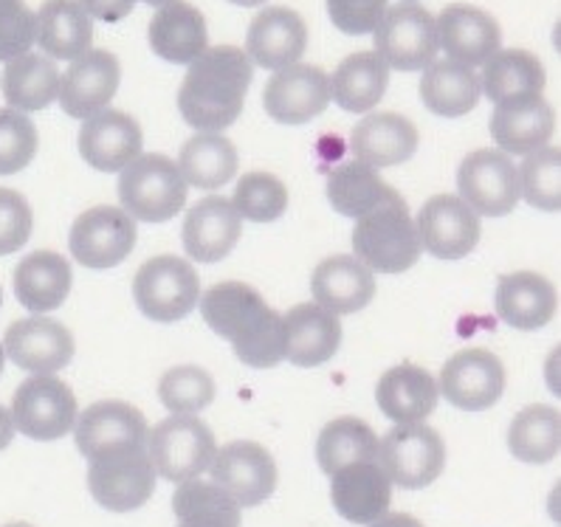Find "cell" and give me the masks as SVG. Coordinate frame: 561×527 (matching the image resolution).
<instances>
[{
    "instance_id": "9f6ffc18",
    "label": "cell",
    "mask_w": 561,
    "mask_h": 527,
    "mask_svg": "<svg viewBox=\"0 0 561 527\" xmlns=\"http://www.w3.org/2000/svg\"><path fill=\"white\" fill-rule=\"evenodd\" d=\"M179 527H215V525H206V522H181Z\"/></svg>"
},
{
    "instance_id": "d4e9b609",
    "label": "cell",
    "mask_w": 561,
    "mask_h": 527,
    "mask_svg": "<svg viewBox=\"0 0 561 527\" xmlns=\"http://www.w3.org/2000/svg\"><path fill=\"white\" fill-rule=\"evenodd\" d=\"M489 127L505 156H530L548 147L556 130V113L545 96H525L496 105Z\"/></svg>"
},
{
    "instance_id": "b9f144b4",
    "label": "cell",
    "mask_w": 561,
    "mask_h": 527,
    "mask_svg": "<svg viewBox=\"0 0 561 527\" xmlns=\"http://www.w3.org/2000/svg\"><path fill=\"white\" fill-rule=\"evenodd\" d=\"M172 511L181 522H206L215 527H240V505L215 482L186 480L172 494Z\"/></svg>"
},
{
    "instance_id": "d6a6232c",
    "label": "cell",
    "mask_w": 561,
    "mask_h": 527,
    "mask_svg": "<svg viewBox=\"0 0 561 527\" xmlns=\"http://www.w3.org/2000/svg\"><path fill=\"white\" fill-rule=\"evenodd\" d=\"M71 285V265L57 251H34L14 268V297L32 313L62 308Z\"/></svg>"
},
{
    "instance_id": "4fadbf2b",
    "label": "cell",
    "mask_w": 561,
    "mask_h": 527,
    "mask_svg": "<svg viewBox=\"0 0 561 527\" xmlns=\"http://www.w3.org/2000/svg\"><path fill=\"white\" fill-rule=\"evenodd\" d=\"M211 482L224 488L240 507L263 505L277 488V462L265 446L254 440L226 443L209 466Z\"/></svg>"
},
{
    "instance_id": "277c9868",
    "label": "cell",
    "mask_w": 561,
    "mask_h": 527,
    "mask_svg": "<svg viewBox=\"0 0 561 527\" xmlns=\"http://www.w3.org/2000/svg\"><path fill=\"white\" fill-rule=\"evenodd\" d=\"M119 201L133 220L167 224L184 209L186 184L179 164L161 152H147L119 172Z\"/></svg>"
},
{
    "instance_id": "60d3db41",
    "label": "cell",
    "mask_w": 561,
    "mask_h": 527,
    "mask_svg": "<svg viewBox=\"0 0 561 527\" xmlns=\"http://www.w3.org/2000/svg\"><path fill=\"white\" fill-rule=\"evenodd\" d=\"M378 457V435L370 423L358 417H336L319 432L317 462L324 474H336L339 468L353 462H370Z\"/></svg>"
},
{
    "instance_id": "30bf717a",
    "label": "cell",
    "mask_w": 561,
    "mask_h": 527,
    "mask_svg": "<svg viewBox=\"0 0 561 527\" xmlns=\"http://www.w3.org/2000/svg\"><path fill=\"white\" fill-rule=\"evenodd\" d=\"M88 488H91L93 500L105 511H113V514L139 511L156 491V471L147 457V448H125V451H113V455L91 460Z\"/></svg>"
},
{
    "instance_id": "680465c9",
    "label": "cell",
    "mask_w": 561,
    "mask_h": 527,
    "mask_svg": "<svg viewBox=\"0 0 561 527\" xmlns=\"http://www.w3.org/2000/svg\"><path fill=\"white\" fill-rule=\"evenodd\" d=\"M3 527H34V525H28V522H9V525Z\"/></svg>"
},
{
    "instance_id": "5bb4252c",
    "label": "cell",
    "mask_w": 561,
    "mask_h": 527,
    "mask_svg": "<svg viewBox=\"0 0 561 527\" xmlns=\"http://www.w3.org/2000/svg\"><path fill=\"white\" fill-rule=\"evenodd\" d=\"M415 229L421 249L446 263L469 257L482 234L480 215L460 195H432L417 211Z\"/></svg>"
},
{
    "instance_id": "484cf974",
    "label": "cell",
    "mask_w": 561,
    "mask_h": 527,
    "mask_svg": "<svg viewBox=\"0 0 561 527\" xmlns=\"http://www.w3.org/2000/svg\"><path fill=\"white\" fill-rule=\"evenodd\" d=\"M421 145V133L401 113H370L351 133V150L356 161L383 170L410 161Z\"/></svg>"
},
{
    "instance_id": "11a10c76",
    "label": "cell",
    "mask_w": 561,
    "mask_h": 527,
    "mask_svg": "<svg viewBox=\"0 0 561 527\" xmlns=\"http://www.w3.org/2000/svg\"><path fill=\"white\" fill-rule=\"evenodd\" d=\"M147 7H156V9H161V7H170V3H179V0H145Z\"/></svg>"
},
{
    "instance_id": "f1b7e54d",
    "label": "cell",
    "mask_w": 561,
    "mask_h": 527,
    "mask_svg": "<svg viewBox=\"0 0 561 527\" xmlns=\"http://www.w3.org/2000/svg\"><path fill=\"white\" fill-rule=\"evenodd\" d=\"M556 305V285L536 271L502 274L496 283V313L514 330H541L553 322Z\"/></svg>"
},
{
    "instance_id": "681fc988",
    "label": "cell",
    "mask_w": 561,
    "mask_h": 527,
    "mask_svg": "<svg viewBox=\"0 0 561 527\" xmlns=\"http://www.w3.org/2000/svg\"><path fill=\"white\" fill-rule=\"evenodd\" d=\"M387 7L390 0H328V14L339 32L362 37V34L376 32Z\"/></svg>"
},
{
    "instance_id": "f5cc1de1",
    "label": "cell",
    "mask_w": 561,
    "mask_h": 527,
    "mask_svg": "<svg viewBox=\"0 0 561 527\" xmlns=\"http://www.w3.org/2000/svg\"><path fill=\"white\" fill-rule=\"evenodd\" d=\"M14 437V423H12V415H9V409L0 403V451L12 443Z\"/></svg>"
},
{
    "instance_id": "3957f363",
    "label": "cell",
    "mask_w": 561,
    "mask_h": 527,
    "mask_svg": "<svg viewBox=\"0 0 561 527\" xmlns=\"http://www.w3.org/2000/svg\"><path fill=\"white\" fill-rule=\"evenodd\" d=\"M353 251L373 274H403L421 260V238L401 195L356 220Z\"/></svg>"
},
{
    "instance_id": "cb8c5ba5",
    "label": "cell",
    "mask_w": 561,
    "mask_h": 527,
    "mask_svg": "<svg viewBox=\"0 0 561 527\" xmlns=\"http://www.w3.org/2000/svg\"><path fill=\"white\" fill-rule=\"evenodd\" d=\"M240 231H243V220L234 211L231 201L209 195L190 209L181 240H184L190 260L195 263H220L238 245Z\"/></svg>"
},
{
    "instance_id": "7c38bea8",
    "label": "cell",
    "mask_w": 561,
    "mask_h": 527,
    "mask_svg": "<svg viewBox=\"0 0 561 527\" xmlns=\"http://www.w3.org/2000/svg\"><path fill=\"white\" fill-rule=\"evenodd\" d=\"M136 220L119 206H93L73 220L68 234L71 257L93 271L116 268L136 249Z\"/></svg>"
},
{
    "instance_id": "e575fe53",
    "label": "cell",
    "mask_w": 561,
    "mask_h": 527,
    "mask_svg": "<svg viewBox=\"0 0 561 527\" xmlns=\"http://www.w3.org/2000/svg\"><path fill=\"white\" fill-rule=\"evenodd\" d=\"M417 91H421L423 105L443 119H460L474 111L482 96L480 77L474 73V68L455 60H435L423 68Z\"/></svg>"
},
{
    "instance_id": "7bdbcfd3",
    "label": "cell",
    "mask_w": 561,
    "mask_h": 527,
    "mask_svg": "<svg viewBox=\"0 0 561 527\" xmlns=\"http://www.w3.org/2000/svg\"><path fill=\"white\" fill-rule=\"evenodd\" d=\"M231 206L240 215V220L251 224H274L288 209V186L271 175V172H245L234 186Z\"/></svg>"
},
{
    "instance_id": "4dcf8cb0",
    "label": "cell",
    "mask_w": 561,
    "mask_h": 527,
    "mask_svg": "<svg viewBox=\"0 0 561 527\" xmlns=\"http://www.w3.org/2000/svg\"><path fill=\"white\" fill-rule=\"evenodd\" d=\"M437 381L430 369L415 364H398L378 378L376 401L383 415L403 423H423L437 406Z\"/></svg>"
},
{
    "instance_id": "603a6c76",
    "label": "cell",
    "mask_w": 561,
    "mask_h": 527,
    "mask_svg": "<svg viewBox=\"0 0 561 527\" xmlns=\"http://www.w3.org/2000/svg\"><path fill=\"white\" fill-rule=\"evenodd\" d=\"M331 502L342 519L353 525H373L390 511L392 482L376 460L353 462L331 474Z\"/></svg>"
},
{
    "instance_id": "6f0895ef",
    "label": "cell",
    "mask_w": 561,
    "mask_h": 527,
    "mask_svg": "<svg viewBox=\"0 0 561 527\" xmlns=\"http://www.w3.org/2000/svg\"><path fill=\"white\" fill-rule=\"evenodd\" d=\"M3 362H7V353H3V344H0V376H3Z\"/></svg>"
},
{
    "instance_id": "52a82bcc",
    "label": "cell",
    "mask_w": 561,
    "mask_h": 527,
    "mask_svg": "<svg viewBox=\"0 0 561 527\" xmlns=\"http://www.w3.org/2000/svg\"><path fill=\"white\" fill-rule=\"evenodd\" d=\"M376 462L387 480L396 482L398 488L417 491L432 485L443 474L446 443L426 423H403L378 440Z\"/></svg>"
},
{
    "instance_id": "816d5d0a",
    "label": "cell",
    "mask_w": 561,
    "mask_h": 527,
    "mask_svg": "<svg viewBox=\"0 0 561 527\" xmlns=\"http://www.w3.org/2000/svg\"><path fill=\"white\" fill-rule=\"evenodd\" d=\"M370 527H423V522L410 514H383L381 519L373 522Z\"/></svg>"
},
{
    "instance_id": "d590c367",
    "label": "cell",
    "mask_w": 561,
    "mask_h": 527,
    "mask_svg": "<svg viewBox=\"0 0 561 527\" xmlns=\"http://www.w3.org/2000/svg\"><path fill=\"white\" fill-rule=\"evenodd\" d=\"M390 68L376 51L351 54L331 77V100L347 113H367L383 100Z\"/></svg>"
},
{
    "instance_id": "7a4b0ae2",
    "label": "cell",
    "mask_w": 561,
    "mask_h": 527,
    "mask_svg": "<svg viewBox=\"0 0 561 527\" xmlns=\"http://www.w3.org/2000/svg\"><path fill=\"white\" fill-rule=\"evenodd\" d=\"M254 80L249 54L238 46L206 48L190 62L179 91V111L190 127L201 133H220L238 122L245 93Z\"/></svg>"
},
{
    "instance_id": "5b68a950",
    "label": "cell",
    "mask_w": 561,
    "mask_h": 527,
    "mask_svg": "<svg viewBox=\"0 0 561 527\" xmlns=\"http://www.w3.org/2000/svg\"><path fill=\"white\" fill-rule=\"evenodd\" d=\"M145 448L156 477L170 482L198 480L218 451L211 428L195 415H170L147 428Z\"/></svg>"
},
{
    "instance_id": "ac0fdd59",
    "label": "cell",
    "mask_w": 561,
    "mask_h": 527,
    "mask_svg": "<svg viewBox=\"0 0 561 527\" xmlns=\"http://www.w3.org/2000/svg\"><path fill=\"white\" fill-rule=\"evenodd\" d=\"M73 350L77 344H73L71 330L46 317L21 319V322L9 324L7 339H3V353L32 376L60 373L62 367L71 364Z\"/></svg>"
},
{
    "instance_id": "94428289",
    "label": "cell",
    "mask_w": 561,
    "mask_h": 527,
    "mask_svg": "<svg viewBox=\"0 0 561 527\" xmlns=\"http://www.w3.org/2000/svg\"><path fill=\"white\" fill-rule=\"evenodd\" d=\"M0 3H3V0H0Z\"/></svg>"
},
{
    "instance_id": "74e56055",
    "label": "cell",
    "mask_w": 561,
    "mask_h": 527,
    "mask_svg": "<svg viewBox=\"0 0 561 527\" xmlns=\"http://www.w3.org/2000/svg\"><path fill=\"white\" fill-rule=\"evenodd\" d=\"M238 150L224 133H195L179 156V172L186 186L218 190L238 175Z\"/></svg>"
},
{
    "instance_id": "2e32d148",
    "label": "cell",
    "mask_w": 561,
    "mask_h": 527,
    "mask_svg": "<svg viewBox=\"0 0 561 527\" xmlns=\"http://www.w3.org/2000/svg\"><path fill=\"white\" fill-rule=\"evenodd\" d=\"M437 392L462 412H482L505 392V367L489 350H460L443 364Z\"/></svg>"
},
{
    "instance_id": "ab89813d",
    "label": "cell",
    "mask_w": 561,
    "mask_h": 527,
    "mask_svg": "<svg viewBox=\"0 0 561 527\" xmlns=\"http://www.w3.org/2000/svg\"><path fill=\"white\" fill-rule=\"evenodd\" d=\"M561 417L559 409L548 403H530L511 421L508 448L511 455L528 466H545L559 455Z\"/></svg>"
},
{
    "instance_id": "8992f818",
    "label": "cell",
    "mask_w": 561,
    "mask_h": 527,
    "mask_svg": "<svg viewBox=\"0 0 561 527\" xmlns=\"http://www.w3.org/2000/svg\"><path fill=\"white\" fill-rule=\"evenodd\" d=\"M133 299H136V308L152 322H181L201 302L198 271L192 263L172 254L147 260L133 279Z\"/></svg>"
},
{
    "instance_id": "f907efd6",
    "label": "cell",
    "mask_w": 561,
    "mask_h": 527,
    "mask_svg": "<svg viewBox=\"0 0 561 527\" xmlns=\"http://www.w3.org/2000/svg\"><path fill=\"white\" fill-rule=\"evenodd\" d=\"M82 9H85L88 18H96V21L105 23H119L125 21L127 14L133 12L136 0H77Z\"/></svg>"
},
{
    "instance_id": "83f0119b",
    "label": "cell",
    "mask_w": 561,
    "mask_h": 527,
    "mask_svg": "<svg viewBox=\"0 0 561 527\" xmlns=\"http://www.w3.org/2000/svg\"><path fill=\"white\" fill-rule=\"evenodd\" d=\"M313 299L333 317L358 313L376 297V274L351 254L328 257L313 268Z\"/></svg>"
},
{
    "instance_id": "f6af8a7d",
    "label": "cell",
    "mask_w": 561,
    "mask_h": 527,
    "mask_svg": "<svg viewBox=\"0 0 561 527\" xmlns=\"http://www.w3.org/2000/svg\"><path fill=\"white\" fill-rule=\"evenodd\" d=\"M519 170V195L534 209L559 211L561 206V152L559 147H541L525 156Z\"/></svg>"
},
{
    "instance_id": "9c48e42d",
    "label": "cell",
    "mask_w": 561,
    "mask_h": 527,
    "mask_svg": "<svg viewBox=\"0 0 561 527\" xmlns=\"http://www.w3.org/2000/svg\"><path fill=\"white\" fill-rule=\"evenodd\" d=\"M376 54L396 71H423L437 57V28L430 9L417 3L387 7L373 32Z\"/></svg>"
},
{
    "instance_id": "e0dca14e",
    "label": "cell",
    "mask_w": 561,
    "mask_h": 527,
    "mask_svg": "<svg viewBox=\"0 0 561 527\" xmlns=\"http://www.w3.org/2000/svg\"><path fill=\"white\" fill-rule=\"evenodd\" d=\"M73 440L88 460L145 446L147 417L125 401H100L88 406L73 423Z\"/></svg>"
},
{
    "instance_id": "8fae6325",
    "label": "cell",
    "mask_w": 561,
    "mask_h": 527,
    "mask_svg": "<svg viewBox=\"0 0 561 527\" xmlns=\"http://www.w3.org/2000/svg\"><path fill=\"white\" fill-rule=\"evenodd\" d=\"M457 190L482 218H505L522 201L519 170L502 150H471L457 170Z\"/></svg>"
},
{
    "instance_id": "c3c4849f",
    "label": "cell",
    "mask_w": 561,
    "mask_h": 527,
    "mask_svg": "<svg viewBox=\"0 0 561 527\" xmlns=\"http://www.w3.org/2000/svg\"><path fill=\"white\" fill-rule=\"evenodd\" d=\"M34 229L32 206L21 192L0 186V257L14 254L28 243Z\"/></svg>"
},
{
    "instance_id": "ee69618b",
    "label": "cell",
    "mask_w": 561,
    "mask_h": 527,
    "mask_svg": "<svg viewBox=\"0 0 561 527\" xmlns=\"http://www.w3.org/2000/svg\"><path fill=\"white\" fill-rule=\"evenodd\" d=\"M215 378L204 367L181 364L167 369L159 383V398L172 415H198L215 401Z\"/></svg>"
},
{
    "instance_id": "9a60e30c",
    "label": "cell",
    "mask_w": 561,
    "mask_h": 527,
    "mask_svg": "<svg viewBox=\"0 0 561 527\" xmlns=\"http://www.w3.org/2000/svg\"><path fill=\"white\" fill-rule=\"evenodd\" d=\"M331 105V77L319 66L294 62L279 68L263 91V107L279 125L299 127L322 116Z\"/></svg>"
},
{
    "instance_id": "7dc6e473",
    "label": "cell",
    "mask_w": 561,
    "mask_h": 527,
    "mask_svg": "<svg viewBox=\"0 0 561 527\" xmlns=\"http://www.w3.org/2000/svg\"><path fill=\"white\" fill-rule=\"evenodd\" d=\"M34 46V12L23 0L0 3V62H12Z\"/></svg>"
},
{
    "instance_id": "1f68e13d",
    "label": "cell",
    "mask_w": 561,
    "mask_h": 527,
    "mask_svg": "<svg viewBox=\"0 0 561 527\" xmlns=\"http://www.w3.org/2000/svg\"><path fill=\"white\" fill-rule=\"evenodd\" d=\"M34 43L48 60H80L91 51L93 21L77 0H46L34 14Z\"/></svg>"
},
{
    "instance_id": "ba28073f",
    "label": "cell",
    "mask_w": 561,
    "mask_h": 527,
    "mask_svg": "<svg viewBox=\"0 0 561 527\" xmlns=\"http://www.w3.org/2000/svg\"><path fill=\"white\" fill-rule=\"evenodd\" d=\"M14 432L26 435L28 440L51 443L66 437L77 423L80 406L77 396L62 378L57 376H28L12 396Z\"/></svg>"
},
{
    "instance_id": "f35d334b",
    "label": "cell",
    "mask_w": 561,
    "mask_h": 527,
    "mask_svg": "<svg viewBox=\"0 0 561 527\" xmlns=\"http://www.w3.org/2000/svg\"><path fill=\"white\" fill-rule=\"evenodd\" d=\"M392 198H398V192L373 167L362 164V161L339 164L328 175V201L344 218H364Z\"/></svg>"
},
{
    "instance_id": "bcb514c9",
    "label": "cell",
    "mask_w": 561,
    "mask_h": 527,
    "mask_svg": "<svg viewBox=\"0 0 561 527\" xmlns=\"http://www.w3.org/2000/svg\"><path fill=\"white\" fill-rule=\"evenodd\" d=\"M37 127L26 113L0 107V175H14L26 170L37 156Z\"/></svg>"
},
{
    "instance_id": "d6986e66",
    "label": "cell",
    "mask_w": 561,
    "mask_h": 527,
    "mask_svg": "<svg viewBox=\"0 0 561 527\" xmlns=\"http://www.w3.org/2000/svg\"><path fill=\"white\" fill-rule=\"evenodd\" d=\"M122 82V66L116 54L105 48H91L73 60L60 82V105L71 119H91L93 113L105 111L116 96Z\"/></svg>"
},
{
    "instance_id": "db71d44e",
    "label": "cell",
    "mask_w": 561,
    "mask_h": 527,
    "mask_svg": "<svg viewBox=\"0 0 561 527\" xmlns=\"http://www.w3.org/2000/svg\"><path fill=\"white\" fill-rule=\"evenodd\" d=\"M234 7H243V9H254V7H263L265 0H229Z\"/></svg>"
},
{
    "instance_id": "6da1fadb",
    "label": "cell",
    "mask_w": 561,
    "mask_h": 527,
    "mask_svg": "<svg viewBox=\"0 0 561 527\" xmlns=\"http://www.w3.org/2000/svg\"><path fill=\"white\" fill-rule=\"evenodd\" d=\"M201 317L220 339L231 342L234 356L254 369L285 362L283 317L268 308L245 283H220L201 297Z\"/></svg>"
},
{
    "instance_id": "91938a15",
    "label": "cell",
    "mask_w": 561,
    "mask_h": 527,
    "mask_svg": "<svg viewBox=\"0 0 561 527\" xmlns=\"http://www.w3.org/2000/svg\"><path fill=\"white\" fill-rule=\"evenodd\" d=\"M0 305H3V290H0Z\"/></svg>"
},
{
    "instance_id": "4316f807",
    "label": "cell",
    "mask_w": 561,
    "mask_h": 527,
    "mask_svg": "<svg viewBox=\"0 0 561 527\" xmlns=\"http://www.w3.org/2000/svg\"><path fill=\"white\" fill-rule=\"evenodd\" d=\"M283 336L285 358L294 367H319L336 356L342 344V322L317 302H302L288 308L283 317Z\"/></svg>"
},
{
    "instance_id": "7402d4cb",
    "label": "cell",
    "mask_w": 561,
    "mask_h": 527,
    "mask_svg": "<svg viewBox=\"0 0 561 527\" xmlns=\"http://www.w3.org/2000/svg\"><path fill=\"white\" fill-rule=\"evenodd\" d=\"M308 48V26L302 14L288 7H268L251 21L249 34H245V54L251 66L257 62L260 68L279 71L294 62Z\"/></svg>"
},
{
    "instance_id": "f546056e",
    "label": "cell",
    "mask_w": 561,
    "mask_h": 527,
    "mask_svg": "<svg viewBox=\"0 0 561 527\" xmlns=\"http://www.w3.org/2000/svg\"><path fill=\"white\" fill-rule=\"evenodd\" d=\"M147 41L152 54L172 66H190L209 48V32H206V18L198 7L192 3H170L152 14L147 26Z\"/></svg>"
},
{
    "instance_id": "8d00e7d4",
    "label": "cell",
    "mask_w": 561,
    "mask_h": 527,
    "mask_svg": "<svg viewBox=\"0 0 561 527\" xmlns=\"http://www.w3.org/2000/svg\"><path fill=\"white\" fill-rule=\"evenodd\" d=\"M60 82L62 77L54 60L28 51L18 60L7 62L3 77H0V91L12 111L32 113L46 111L60 96Z\"/></svg>"
},
{
    "instance_id": "836d02e7",
    "label": "cell",
    "mask_w": 561,
    "mask_h": 527,
    "mask_svg": "<svg viewBox=\"0 0 561 527\" xmlns=\"http://www.w3.org/2000/svg\"><path fill=\"white\" fill-rule=\"evenodd\" d=\"M548 85V73L536 54L525 48H505L496 51L489 62H482L480 91L494 105L502 102L525 100V96H541Z\"/></svg>"
},
{
    "instance_id": "44dd1931",
    "label": "cell",
    "mask_w": 561,
    "mask_h": 527,
    "mask_svg": "<svg viewBox=\"0 0 561 527\" xmlns=\"http://www.w3.org/2000/svg\"><path fill=\"white\" fill-rule=\"evenodd\" d=\"M435 28L437 48H443L449 60L469 68L489 62L502 46L500 23L489 12L469 7V3H451L443 9Z\"/></svg>"
},
{
    "instance_id": "ffe728a7",
    "label": "cell",
    "mask_w": 561,
    "mask_h": 527,
    "mask_svg": "<svg viewBox=\"0 0 561 527\" xmlns=\"http://www.w3.org/2000/svg\"><path fill=\"white\" fill-rule=\"evenodd\" d=\"M141 145L145 136L139 122L125 111L105 107L80 127V156L96 172H122L130 161L139 159Z\"/></svg>"
}]
</instances>
